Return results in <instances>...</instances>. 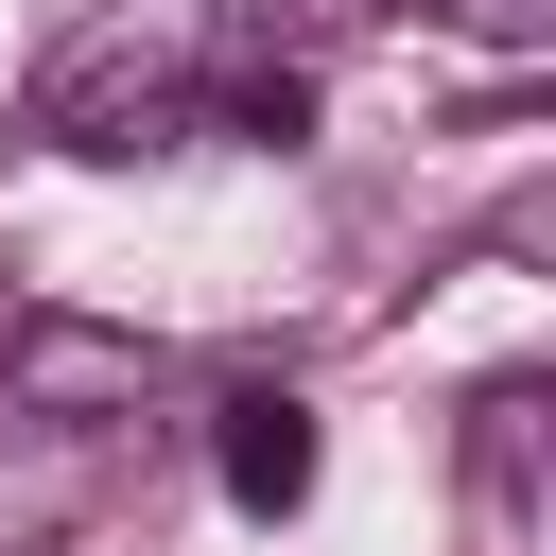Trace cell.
I'll return each mask as SVG.
<instances>
[{
    "label": "cell",
    "mask_w": 556,
    "mask_h": 556,
    "mask_svg": "<svg viewBox=\"0 0 556 556\" xmlns=\"http://www.w3.org/2000/svg\"><path fill=\"white\" fill-rule=\"evenodd\" d=\"M0 400H17V417L104 434V417H139V400H156V348H139V330H87V313H17V330H0Z\"/></svg>",
    "instance_id": "cell-1"
},
{
    "label": "cell",
    "mask_w": 556,
    "mask_h": 556,
    "mask_svg": "<svg viewBox=\"0 0 556 556\" xmlns=\"http://www.w3.org/2000/svg\"><path fill=\"white\" fill-rule=\"evenodd\" d=\"M208 469H226V504H243V521H295V504H313V400H295V382L208 400Z\"/></svg>",
    "instance_id": "cell-2"
},
{
    "label": "cell",
    "mask_w": 556,
    "mask_h": 556,
    "mask_svg": "<svg viewBox=\"0 0 556 556\" xmlns=\"http://www.w3.org/2000/svg\"><path fill=\"white\" fill-rule=\"evenodd\" d=\"M208 122H226V139H278V156H295V139H313V87H295V70H226V87H208Z\"/></svg>",
    "instance_id": "cell-3"
},
{
    "label": "cell",
    "mask_w": 556,
    "mask_h": 556,
    "mask_svg": "<svg viewBox=\"0 0 556 556\" xmlns=\"http://www.w3.org/2000/svg\"><path fill=\"white\" fill-rule=\"evenodd\" d=\"M452 17H469L486 52H539V35H556V0H452Z\"/></svg>",
    "instance_id": "cell-4"
}]
</instances>
